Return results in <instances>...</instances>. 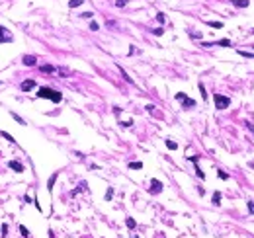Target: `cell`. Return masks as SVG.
<instances>
[{
  "mask_svg": "<svg viewBox=\"0 0 254 238\" xmlns=\"http://www.w3.org/2000/svg\"><path fill=\"white\" fill-rule=\"evenodd\" d=\"M39 70H41V72H47V74H51V72L57 70V68L53 66V65H43V66H39Z\"/></svg>",
  "mask_w": 254,
  "mask_h": 238,
  "instance_id": "12",
  "label": "cell"
},
{
  "mask_svg": "<svg viewBox=\"0 0 254 238\" xmlns=\"http://www.w3.org/2000/svg\"><path fill=\"white\" fill-rule=\"evenodd\" d=\"M22 62L25 66H35V62H37V57L35 55H24L22 57Z\"/></svg>",
  "mask_w": 254,
  "mask_h": 238,
  "instance_id": "6",
  "label": "cell"
},
{
  "mask_svg": "<svg viewBox=\"0 0 254 238\" xmlns=\"http://www.w3.org/2000/svg\"><path fill=\"white\" fill-rule=\"evenodd\" d=\"M162 191V183L158 179H152L151 182V193H160Z\"/></svg>",
  "mask_w": 254,
  "mask_h": 238,
  "instance_id": "7",
  "label": "cell"
},
{
  "mask_svg": "<svg viewBox=\"0 0 254 238\" xmlns=\"http://www.w3.org/2000/svg\"><path fill=\"white\" fill-rule=\"evenodd\" d=\"M219 178H221V179H229V174H225V172L219 170Z\"/></svg>",
  "mask_w": 254,
  "mask_h": 238,
  "instance_id": "31",
  "label": "cell"
},
{
  "mask_svg": "<svg viewBox=\"0 0 254 238\" xmlns=\"http://www.w3.org/2000/svg\"><path fill=\"white\" fill-rule=\"evenodd\" d=\"M80 4H84V0H71V2H68V6H71V8H78Z\"/></svg>",
  "mask_w": 254,
  "mask_h": 238,
  "instance_id": "15",
  "label": "cell"
},
{
  "mask_svg": "<svg viewBox=\"0 0 254 238\" xmlns=\"http://www.w3.org/2000/svg\"><path fill=\"white\" fill-rule=\"evenodd\" d=\"M233 43H231V41L229 39H219V41H209V43H207V41H203V43H202V47H231Z\"/></svg>",
  "mask_w": 254,
  "mask_h": 238,
  "instance_id": "4",
  "label": "cell"
},
{
  "mask_svg": "<svg viewBox=\"0 0 254 238\" xmlns=\"http://www.w3.org/2000/svg\"><path fill=\"white\" fill-rule=\"evenodd\" d=\"M84 187H86V183H84V182H82V183H80V186H78V187L75 189V191H71V195H72V197H75V195H76L78 191H82V189H84Z\"/></svg>",
  "mask_w": 254,
  "mask_h": 238,
  "instance_id": "20",
  "label": "cell"
},
{
  "mask_svg": "<svg viewBox=\"0 0 254 238\" xmlns=\"http://www.w3.org/2000/svg\"><path fill=\"white\" fill-rule=\"evenodd\" d=\"M252 33H254V29H252Z\"/></svg>",
  "mask_w": 254,
  "mask_h": 238,
  "instance_id": "35",
  "label": "cell"
},
{
  "mask_svg": "<svg viewBox=\"0 0 254 238\" xmlns=\"http://www.w3.org/2000/svg\"><path fill=\"white\" fill-rule=\"evenodd\" d=\"M35 88V80H25L22 82V90L24 92H29V90H33Z\"/></svg>",
  "mask_w": 254,
  "mask_h": 238,
  "instance_id": "10",
  "label": "cell"
},
{
  "mask_svg": "<svg viewBox=\"0 0 254 238\" xmlns=\"http://www.w3.org/2000/svg\"><path fill=\"white\" fill-rule=\"evenodd\" d=\"M8 166L12 168L14 172H24V166H22V164H20L18 160H10V162H8Z\"/></svg>",
  "mask_w": 254,
  "mask_h": 238,
  "instance_id": "8",
  "label": "cell"
},
{
  "mask_svg": "<svg viewBox=\"0 0 254 238\" xmlns=\"http://www.w3.org/2000/svg\"><path fill=\"white\" fill-rule=\"evenodd\" d=\"M176 100H178V102H182L184 109H186V108H194V105H195V100L188 98V96H186V94H184V92H178V94H176Z\"/></svg>",
  "mask_w": 254,
  "mask_h": 238,
  "instance_id": "3",
  "label": "cell"
},
{
  "mask_svg": "<svg viewBox=\"0 0 254 238\" xmlns=\"http://www.w3.org/2000/svg\"><path fill=\"white\" fill-rule=\"evenodd\" d=\"M112 197H114V187H110V189H108V193H106V201H110Z\"/></svg>",
  "mask_w": 254,
  "mask_h": 238,
  "instance_id": "25",
  "label": "cell"
},
{
  "mask_svg": "<svg viewBox=\"0 0 254 238\" xmlns=\"http://www.w3.org/2000/svg\"><path fill=\"white\" fill-rule=\"evenodd\" d=\"M248 213L254 215V201H248Z\"/></svg>",
  "mask_w": 254,
  "mask_h": 238,
  "instance_id": "28",
  "label": "cell"
},
{
  "mask_svg": "<svg viewBox=\"0 0 254 238\" xmlns=\"http://www.w3.org/2000/svg\"><path fill=\"white\" fill-rule=\"evenodd\" d=\"M90 29H92V31H98V29H100V25H98L96 22H92V24H90Z\"/></svg>",
  "mask_w": 254,
  "mask_h": 238,
  "instance_id": "29",
  "label": "cell"
},
{
  "mask_svg": "<svg viewBox=\"0 0 254 238\" xmlns=\"http://www.w3.org/2000/svg\"><path fill=\"white\" fill-rule=\"evenodd\" d=\"M199 92H202V98H203V100L207 98V94H205V86H203L202 82H199Z\"/></svg>",
  "mask_w": 254,
  "mask_h": 238,
  "instance_id": "26",
  "label": "cell"
},
{
  "mask_svg": "<svg viewBox=\"0 0 254 238\" xmlns=\"http://www.w3.org/2000/svg\"><path fill=\"white\" fill-rule=\"evenodd\" d=\"M12 41V33L8 31V28L0 25V43H10Z\"/></svg>",
  "mask_w": 254,
  "mask_h": 238,
  "instance_id": "5",
  "label": "cell"
},
{
  "mask_svg": "<svg viewBox=\"0 0 254 238\" xmlns=\"http://www.w3.org/2000/svg\"><path fill=\"white\" fill-rule=\"evenodd\" d=\"M156 20H158L160 24H164V22H166V16L162 14V12H158V14H156Z\"/></svg>",
  "mask_w": 254,
  "mask_h": 238,
  "instance_id": "22",
  "label": "cell"
},
{
  "mask_svg": "<svg viewBox=\"0 0 254 238\" xmlns=\"http://www.w3.org/2000/svg\"><path fill=\"white\" fill-rule=\"evenodd\" d=\"M125 225H127V229H135V226H137V223H135V219H131V217H129V219L125 221Z\"/></svg>",
  "mask_w": 254,
  "mask_h": 238,
  "instance_id": "16",
  "label": "cell"
},
{
  "mask_svg": "<svg viewBox=\"0 0 254 238\" xmlns=\"http://www.w3.org/2000/svg\"><path fill=\"white\" fill-rule=\"evenodd\" d=\"M12 117H14L16 121H18V123H20V125H25V121H24L22 117H20V115H18V113H12Z\"/></svg>",
  "mask_w": 254,
  "mask_h": 238,
  "instance_id": "24",
  "label": "cell"
},
{
  "mask_svg": "<svg viewBox=\"0 0 254 238\" xmlns=\"http://www.w3.org/2000/svg\"><path fill=\"white\" fill-rule=\"evenodd\" d=\"M35 96L41 98V100H51V102H55V104H59L61 100H63V94L59 92V90H53L49 86H41Z\"/></svg>",
  "mask_w": 254,
  "mask_h": 238,
  "instance_id": "1",
  "label": "cell"
},
{
  "mask_svg": "<svg viewBox=\"0 0 254 238\" xmlns=\"http://www.w3.org/2000/svg\"><path fill=\"white\" fill-rule=\"evenodd\" d=\"M57 178H59V174H53V176L47 179V191H53V186H55V182H57Z\"/></svg>",
  "mask_w": 254,
  "mask_h": 238,
  "instance_id": "9",
  "label": "cell"
},
{
  "mask_svg": "<svg viewBox=\"0 0 254 238\" xmlns=\"http://www.w3.org/2000/svg\"><path fill=\"white\" fill-rule=\"evenodd\" d=\"M213 102H215V108L217 109H227L231 105V98L223 96V94H215V96H213Z\"/></svg>",
  "mask_w": 254,
  "mask_h": 238,
  "instance_id": "2",
  "label": "cell"
},
{
  "mask_svg": "<svg viewBox=\"0 0 254 238\" xmlns=\"http://www.w3.org/2000/svg\"><path fill=\"white\" fill-rule=\"evenodd\" d=\"M0 135H2V137H4V139H6V141H10V142H16V141H14V137H12V135H8L6 131H0Z\"/></svg>",
  "mask_w": 254,
  "mask_h": 238,
  "instance_id": "19",
  "label": "cell"
},
{
  "mask_svg": "<svg viewBox=\"0 0 254 238\" xmlns=\"http://www.w3.org/2000/svg\"><path fill=\"white\" fill-rule=\"evenodd\" d=\"M127 2H129V0H117V2H115V6H117V8H123Z\"/></svg>",
  "mask_w": 254,
  "mask_h": 238,
  "instance_id": "27",
  "label": "cell"
},
{
  "mask_svg": "<svg viewBox=\"0 0 254 238\" xmlns=\"http://www.w3.org/2000/svg\"><path fill=\"white\" fill-rule=\"evenodd\" d=\"M143 162H129V170H141Z\"/></svg>",
  "mask_w": 254,
  "mask_h": 238,
  "instance_id": "13",
  "label": "cell"
},
{
  "mask_svg": "<svg viewBox=\"0 0 254 238\" xmlns=\"http://www.w3.org/2000/svg\"><path fill=\"white\" fill-rule=\"evenodd\" d=\"M219 203H221V193L215 191V193H213V205H219Z\"/></svg>",
  "mask_w": 254,
  "mask_h": 238,
  "instance_id": "17",
  "label": "cell"
},
{
  "mask_svg": "<svg viewBox=\"0 0 254 238\" xmlns=\"http://www.w3.org/2000/svg\"><path fill=\"white\" fill-rule=\"evenodd\" d=\"M239 55H242V57H248V59H254V53H248V51H239Z\"/></svg>",
  "mask_w": 254,
  "mask_h": 238,
  "instance_id": "23",
  "label": "cell"
},
{
  "mask_svg": "<svg viewBox=\"0 0 254 238\" xmlns=\"http://www.w3.org/2000/svg\"><path fill=\"white\" fill-rule=\"evenodd\" d=\"M133 238H139V236H133Z\"/></svg>",
  "mask_w": 254,
  "mask_h": 238,
  "instance_id": "34",
  "label": "cell"
},
{
  "mask_svg": "<svg viewBox=\"0 0 254 238\" xmlns=\"http://www.w3.org/2000/svg\"><path fill=\"white\" fill-rule=\"evenodd\" d=\"M246 129L252 131V135H254V123H246Z\"/></svg>",
  "mask_w": 254,
  "mask_h": 238,
  "instance_id": "32",
  "label": "cell"
},
{
  "mask_svg": "<svg viewBox=\"0 0 254 238\" xmlns=\"http://www.w3.org/2000/svg\"><path fill=\"white\" fill-rule=\"evenodd\" d=\"M166 146H168V149H170V150H176V149H178V145H176V142H174V141H170V139L166 141Z\"/></svg>",
  "mask_w": 254,
  "mask_h": 238,
  "instance_id": "18",
  "label": "cell"
},
{
  "mask_svg": "<svg viewBox=\"0 0 254 238\" xmlns=\"http://www.w3.org/2000/svg\"><path fill=\"white\" fill-rule=\"evenodd\" d=\"M152 33H155V35H162V33H164V29H162V28H156Z\"/></svg>",
  "mask_w": 254,
  "mask_h": 238,
  "instance_id": "30",
  "label": "cell"
},
{
  "mask_svg": "<svg viewBox=\"0 0 254 238\" xmlns=\"http://www.w3.org/2000/svg\"><path fill=\"white\" fill-rule=\"evenodd\" d=\"M231 2H233V6H237V8H246L248 4H250L248 0H231Z\"/></svg>",
  "mask_w": 254,
  "mask_h": 238,
  "instance_id": "11",
  "label": "cell"
},
{
  "mask_svg": "<svg viewBox=\"0 0 254 238\" xmlns=\"http://www.w3.org/2000/svg\"><path fill=\"white\" fill-rule=\"evenodd\" d=\"M20 232H22V236H24V238H29V230H28V229H25V226H24V225H22V226H20Z\"/></svg>",
  "mask_w": 254,
  "mask_h": 238,
  "instance_id": "21",
  "label": "cell"
},
{
  "mask_svg": "<svg viewBox=\"0 0 254 238\" xmlns=\"http://www.w3.org/2000/svg\"><path fill=\"white\" fill-rule=\"evenodd\" d=\"M209 28H215V29H221L223 28V22H207Z\"/></svg>",
  "mask_w": 254,
  "mask_h": 238,
  "instance_id": "14",
  "label": "cell"
},
{
  "mask_svg": "<svg viewBox=\"0 0 254 238\" xmlns=\"http://www.w3.org/2000/svg\"><path fill=\"white\" fill-rule=\"evenodd\" d=\"M80 16H82V18H92L94 14H92V12H84V14H80Z\"/></svg>",
  "mask_w": 254,
  "mask_h": 238,
  "instance_id": "33",
  "label": "cell"
}]
</instances>
